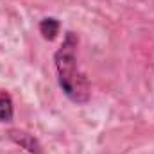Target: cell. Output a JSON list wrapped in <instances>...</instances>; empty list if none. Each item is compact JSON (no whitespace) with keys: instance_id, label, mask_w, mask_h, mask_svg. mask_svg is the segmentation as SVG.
Returning <instances> with one entry per match:
<instances>
[{"instance_id":"cell-1","label":"cell","mask_w":154,"mask_h":154,"mask_svg":"<svg viewBox=\"0 0 154 154\" xmlns=\"http://www.w3.org/2000/svg\"><path fill=\"white\" fill-rule=\"evenodd\" d=\"M77 45L79 38L75 32H66L61 47L54 54V65L63 93L74 104H86L90 100V82L79 68Z\"/></svg>"},{"instance_id":"cell-2","label":"cell","mask_w":154,"mask_h":154,"mask_svg":"<svg viewBox=\"0 0 154 154\" xmlns=\"http://www.w3.org/2000/svg\"><path fill=\"white\" fill-rule=\"evenodd\" d=\"M9 134H11V138H13L18 145H22V147L27 149L29 152L41 154V145L38 143V140H36L34 136H31V134H27V133H23V131H11Z\"/></svg>"},{"instance_id":"cell-3","label":"cell","mask_w":154,"mask_h":154,"mask_svg":"<svg viewBox=\"0 0 154 154\" xmlns=\"http://www.w3.org/2000/svg\"><path fill=\"white\" fill-rule=\"evenodd\" d=\"M14 116V104L7 91H0V122H11Z\"/></svg>"},{"instance_id":"cell-4","label":"cell","mask_w":154,"mask_h":154,"mask_svg":"<svg viewBox=\"0 0 154 154\" xmlns=\"http://www.w3.org/2000/svg\"><path fill=\"white\" fill-rule=\"evenodd\" d=\"M39 32H41L43 38L48 39V41L56 39L57 32H59V22L56 18H52V16L50 18H43L39 22Z\"/></svg>"}]
</instances>
